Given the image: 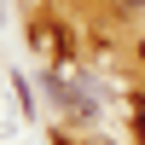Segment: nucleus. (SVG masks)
<instances>
[{
	"label": "nucleus",
	"instance_id": "nucleus-1",
	"mask_svg": "<svg viewBox=\"0 0 145 145\" xmlns=\"http://www.w3.org/2000/svg\"><path fill=\"white\" fill-rule=\"evenodd\" d=\"M139 58H145V41H139Z\"/></svg>",
	"mask_w": 145,
	"mask_h": 145
}]
</instances>
